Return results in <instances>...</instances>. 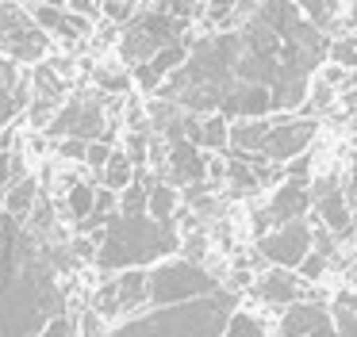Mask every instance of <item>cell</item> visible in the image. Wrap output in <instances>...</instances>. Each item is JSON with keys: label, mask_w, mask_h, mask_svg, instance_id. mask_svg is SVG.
<instances>
[{"label": "cell", "mask_w": 357, "mask_h": 337, "mask_svg": "<svg viewBox=\"0 0 357 337\" xmlns=\"http://www.w3.org/2000/svg\"><path fill=\"white\" fill-rule=\"evenodd\" d=\"M66 314L47 234L0 211V337H43Z\"/></svg>", "instance_id": "6da1fadb"}, {"label": "cell", "mask_w": 357, "mask_h": 337, "mask_svg": "<svg viewBox=\"0 0 357 337\" xmlns=\"http://www.w3.org/2000/svg\"><path fill=\"white\" fill-rule=\"evenodd\" d=\"M234 314H238V295L219 288L215 295L192 299L181 306H150V311L112 326L104 337H223Z\"/></svg>", "instance_id": "7a4b0ae2"}, {"label": "cell", "mask_w": 357, "mask_h": 337, "mask_svg": "<svg viewBox=\"0 0 357 337\" xmlns=\"http://www.w3.org/2000/svg\"><path fill=\"white\" fill-rule=\"evenodd\" d=\"M177 249V234L173 226H162L150 214H116L104 226V242L96 253V268L100 272H127V268H146L154 260L169 257Z\"/></svg>", "instance_id": "3957f363"}, {"label": "cell", "mask_w": 357, "mask_h": 337, "mask_svg": "<svg viewBox=\"0 0 357 337\" xmlns=\"http://www.w3.org/2000/svg\"><path fill=\"white\" fill-rule=\"evenodd\" d=\"M215 291H219V280L196 260H165L158 268H146L150 306H181V303H192V299L215 295Z\"/></svg>", "instance_id": "277c9868"}, {"label": "cell", "mask_w": 357, "mask_h": 337, "mask_svg": "<svg viewBox=\"0 0 357 337\" xmlns=\"http://www.w3.org/2000/svg\"><path fill=\"white\" fill-rule=\"evenodd\" d=\"M177 35H181V19H173V15H165V12L135 15L127 35H123V42H119V54H123L127 65H142V61H150L162 46L177 42Z\"/></svg>", "instance_id": "5b68a950"}, {"label": "cell", "mask_w": 357, "mask_h": 337, "mask_svg": "<svg viewBox=\"0 0 357 337\" xmlns=\"http://www.w3.org/2000/svg\"><path fill=\"white\" fill-rule=\"evenodd\" d=\"M93 311L100 314V318H112V322H127V318H135V314L150 311V303H146V268L116 272L100 291H96Z\"/></svg>", "instance_id": "8992f818"}, {"label": "cell", "mask_w": 357, "mask_h": 337, "mask_svg": "<svg viewBox=\"0 0 357 337\" xmlns=\"http://www.w3.org/2000/svg\"><path fill=\"white\" fill-rule=\"evenodd\" d=\"M257 249H261L265 260H273V268H288V272H296L300 260L311 253V226H307V219L284 222V226L261 234V237H257Z\"/></svg>", "instance_id": "52a82bcc"}, {"label": "cell", "mask_w": 357, "mask_h": 337, "mask_svg": "<svg viewBox=\"0 0 357 337\" xmlns=\"http://www.w3.org/2000/svg\"><path fill=\"white\" fill-rule=\"evenodd\" d=\"M54 138H77V142H96L104 138V107L93 96H77L58 107V115L47 123Z\"/></svg>", "instance_id": "ba28073f"}, {"label": "cell", "mask_w": 357, "mask_h": 337, "mask_svg": "<svg viewBox=\"0 0 357 337\" xmlns=\"http://www.w3.org/2000/svg\"><path fill=\"white\" fill-rule=\"evenodd\" d=\"M311 138H315V119H303V115L300 119H273L261 146V161H269V165L296 161L300 153H307Z\"/></svg>", "instance_id": "9c48e42d"}, {"label": "cell", "mask_w": 357, "mask_h": 337, "mask_svg": "<svg viewBox=\"0 0 357 337\" xmlns=\"http://www.w3.org/2000/svg\"><path fill=\"white\" fill-rule=\"evenodd\" d=\"M307 211H311V188H307V184L284 180L277 191H273L269 203L254 214V226H257V234H269V230L284 226V222L307 219Z\"/></svg>", "instance_id": "30bf717a"}, {"label": "cell", "mask_w": 357, "mask_h": 337, "mask_svg": "<svg viewBox=\"0 0 357 337\" xmlns=\"http://www.w3.org/2000/svg\"><path fill=\"white\" fill-rule=\"evenodd\" d=\"M311 207H315L323 230H331V234H338V237H349V230H354V211H349L346 196H342L338 176H326V180H319L315 188H311Z\"/></svg>", "instance_id": "8fae6325"}, {"label": "cell", "mask_w": 357, "mask_h": 337, "mask_svg": "<svg viewBox=\"0 0 357 337\" xmlns=\"http://www.w3.org/2000/svg\"><path fill=\"white\" fill-rule=\"evenodd\" d=\"M35 27L43 31L47 38H58V42H77V38L89 35V19L70 8H58V4H35L31 12Z\"/></svg>", "instance_id": "7c38bea8"}, {"label": "cell", "mask_w": 357, "mask_h": 337, "mask_svg": "<svg viewBox=\"0 0 357 337\" xmlns=\"http://www.w3.org/2000/svg\"><path fill=\"white\" fill-rule=\"evenodd\" d=\"M185 61H188V46L177 38V42L162 46V50H158L150 61L135 65V81H139L146 92H154V88H162V81H165V77H169V73H177V69L185 65Z\"/></svg>", "instance_id": "4fadbf2b"}, {"label": "cell", "mask_w": 357, "mask_h": 337, "mask_svg": "<svg viewBox=\"0 0 357 337\" xmlns=\"http://www.w3.org/2000/svg\"><path fill=\"white\" fill-rule=\"evenodd\" d=\"M303 288H307V283H303L296 272H288V268H269V272L257 280L254 295L261 299V303H269V306H284L288 311L292 303L303 299Z\"/></svg>", "instance_id": "5bb4252c"}, {"label": "cell", "mask_w": 357, "mask_h": 337, "mask_svg": "<svg viewBox=\"0 0 357 337\" xmlns=\"http://www.w3.org/2000/svg\"><path fill=\"white\" fill-rule=\"evenodd\" d=\"M169 176L173 184H200L208 176V157L200 153V146H192L188 138H169Z\"/></svg>", "instance_id": "9a60e30c"}, {"label": "cell", "mask_w": 357, "mask_h": 337, "mask_svg": "<svg viewBox=\"0 0 357 337\" xmlns=\"http://www.w3.org/2000/svg\"><path fill=\"white\" fill-rule=\"evenodd\" d=\"M323 322H331V311H326L323 303L300 299V303H292L280 314V337H311Z\"/></svg>", "instance_id": "2e32d148"}, {"label": "cell", "mask_w": 357, "mask_h": 337, "mask_svg": "<svg viewBox=\"0 0 357 337\" xmlns=\"http://www.w3.org/2000/svg\"><path fill=\"white\" fill-rule=\"evenodd\" d=\"M35 199H39V184L35 176H20L8 191H4V214H12L16 222H24L35 211Z\"/></svg>", "instance_id": "e0dca14e"}, {"label": "cell", "mask_w": 357, "mask_h": 337, "mask_svg": "<svg viewBox=\"0 0 357 337\" xmlns=\"http://www.w3.org/2000/svg\"><path fill=\"white\" fill-rule=\"evenodd\" d=\"M173 211H177V191L162 180H150L146 184V214L162 226H173Z\"/></svg>", "instance_id": "ac0fdd59"}, {"label": "cell", "mask_w": 357, "mask_h": 337, "mask_svg": "<svg viewBox=\"0 0 357 337\" xmlns=\"http://www.w3.org/2000/svg\"><path fill=\"white\" fill-rule=\"evenodd\" d=\"M16 107H20V77L12 69V61L0 58V127L16 115Z\"/></svg>", "instance_id": "d6986e66"}, {"label": "cell", "mask_w": 357, "mask_h": 337, "mask_svg": "<svg viewBox=\"0 0 357 337\" xmlns=\"http://www.w3.org/2000/svg\"><path fill=\"white\" fill-rule=\"evenodd\" d=\"M131 180H135V165L127 161V153H116V150H112L108 165L100 168V184H104L108 191H123Z\"/></svg>", "instance_id": "ffe728a7"}, {"label": "cell", "mask_w": 357, "mask_h": 337, "mask_svg": "<svg viewBox=\"0 0 357 337\" xmlns=\"http://www.w3.org/2000/svg\"><path fill=\"white\" fill-rule=\"evenodd\" d=\"M196 146H204V150H223V146H231V127H227L223 115H208V119H200Z\"/></svg>", "instance_id": "44dd1931"}, {"label": "cell", "mask_w": 357, "mask_h": 337, "mask_svg": "<svg viewBox=\"0 0 357 337\" xmlns=\"http://www.w3.org/2000/svg\"><path fill=\"white\" fill-rule=\"evenodd\" d=\"M66 207H70L73 219L85 222L89 214H93V207H96V188H93V184H73L70 196H66Z\"/></svg>", "instance_id": "7402d4cb"}, {"label": "cell", "mask_w": 357, "mask_h": 337, "mask_svg": "<svg viewBox=\"0 0 357 337\" xmlns=\"http://www.w3.org/2000/svg\"><path fill=\"white\" fill-rule=\"evenodd\" d=\"M300 8L311 15L315 27H331L334 15H338V0H300Z\"/></svg>", "instance_id": "603a6c76"}, {"label": "cell", "mask_w": 357, "mask_h": 337, "mask_svg": "<svg viewBox=\"0 0 357 337\" xmlns=\"http://www.w3.org/2000/svg\"><path fill=\"white\" fill-rule=\"evenodd\" d=\"M326 260H331V257H326V253L311 249L307 257L300 260V268H296V276H300L303 283H319V280H323V272H326Z\"/></svg>", "instance_id": "cb8c5ba5"}, {"label": "cell", "mask_w": 357, "mask_h": 337, "mask_svg": "<svg viewBox=\"0 0 357 337\" xmlns=\"http://www.w3.org/2000/svg\"><path fill=\"white\" fill-rule=\"evenodd\" d=\"M223 337H265V329H261V322H257L254 314L238 311V314L231 318V326H227Z\"/></svg>", "instance_id": "d4e9b609"}, {"label": "cell", "mask_w": 357, "mask_h": 337, "mask_svg": "<svg viewBox=\"0 0 357 337\" xmlns=\"http://www.w3.org/2000/svg\"><path fill=\"white\" fill-rule=\"evenodd\" d=\"M331 65L357 69V42L354 38H338V42H331Z\"/></svg>", "instance_id": "484cf974"}, {"label": "cell", "mask_w": 357, "mask_h": 337, "mask_svg": "<svg viewBox=\"0 0 357 337\" xmlns=\"http://www.w3.org/2000/svg\"><path fill=\"white\" fill-rule=\"evenodd\" d=\"M104 15L116 23H131L135 19V0H100Z\"/></svg>", "instance_id": "4316f807"}, {"label": "cell", "mask_w": 357, "mask_h": 337, "mask_svg": "<svg viewBox=\"0 0 357 337\" xmlns=\"http://www.w3.org/2000/svg\"><path fill=\"white\" fill-rule=\"evenodd\" d=\"M96 81H100L104 92H127V88H131V77L116 73V69H100V73H96Z\"/></svg>", "instance_id": "83f0119b"}, {"label": "cell", "mask_w": 357, "mask_h": 337, "mask_svg": "<svg viewBox=\"0 0 357 337\" xmlns=\"http://www.w3.org/2000/svg\"><path fill=\"white\" fill-rule=\"evenodd\" d=\"M108 157H112V146H108V142H89V146H85V165L96 168V173L108 165Z\"/></svg>", "instance_id": "f1b7e54d"}, {"label": "cell", "mask_w": 357, "mask_h": 337, "mask_svg": "<svg viewBox=\"0 0 357 337\" xmlns=\"http://www.w3.org/2000/svg\"><path fill=\"white\" fill-rule=\"evenodd\" d=\"M127 161H131V165H142V161H146V134H142V130H135V134L127 138Z\"/></svg>", "instance_id": "f546056e"}, {"label": "cell", "mask_w": 357, "mask_h": 337, "mask_svg": "<svg viewBox=\"0 0 357 337\" xmlns=\"http://www.w3.org/2000/svg\"><path fill=\"white\" fill-rule=\"evenodd\" d=\"M238 4H242V0H211V8H208L211 23H227V19H231V12H234Z\"/></svg>", "instance_id": "4dcf8cb0"}, {"label": "cell", "mask_w": 357, "mask_h": 337, "mask_svg": "<svg viewBox=\"0 0 357 337\" xmlns=\"http://www.w3.org/2000/svg\"><path fill=\"white\" fill-rule=\"evenodd\" d=\"M43 337H77V326L70 322V314H62V318L50 322V329H47Z\"/></svg>", "instance_id": "1f68e13d"}, {"label": "cell", "mask_w": 357, "mask_h": 337, "mask_svg": "<svg viewBox=\"0 0 357 337\" xmlns=\"http://www.w3.org/2000/svg\"><path fill=\"white\" fill-rule=\"evenodd\" d=\"M66 8H70V12H77V15H96L100 12V0H66Z\"/></svg>", "instance_id": "d6a6232c"}, {"label": "cell", "mask_w": 357, "mask_h": 337, "mask_svg": "<svg viewBox=\"0 0 357 337\" xmlns=\"http://www.w3.org/2000/svg\"><path fill=\"white\" fill-rule=\"evenodd\" d=\"M342 196H346V203H349V207L357 203V168H354V173H349V180L342 184Z\"/></svg>", "instance_id": "836d02e7"}, {"label": "cell", "mask_w": 357, "mask_h": 337, "mask_svg": "<svg viewBox=\"0 0 357 337\" xmlns=\"http://www.w3.org/2000/svg\"><path fill=\"white\" fill-rule=\"evenodd\" d=\"M349 23H354V31H357V0H354V12H349ZM357 42V38H354Z\"/></svg>", "instance_id": "e575fe53"}, {"label": "cell", "mask_w": 357, "mask_h": 337, "mask_svg": "<svg viewBox=\"0 0 357 337\" xmlns=\"http://www.w3.org/2000/svg\"><path fill=\"white\" fill-rule=\"evenodd\" d=\"M354 88H357V69H354Z\"/></svg>", "instance_id": "d590c367"}]
</instances>
